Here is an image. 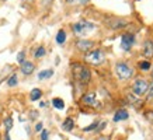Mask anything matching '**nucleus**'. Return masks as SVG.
Returning a JSON list of instances; mask_svg holds the SVG:
<instances>
[{
  "instance_id": "f257e3e1",
  "label": "nucleus",
  "mask_w": 153,
  "mask_h": 140,
  "mask_svg": "<svg viewBox=\"0 0 153 140\" xmlns=\"http://www.w3.org/2000/svg\"><path fill=\"white\" fill-rule=\"evenodd\" d=\"M72 71H73V77L76 81H79L82 84H88L91 80V73L87 67H84L80 63H73L72 65Z\"/></svg>"
},
{
  "instance_id": "f03ea898",
  "label": "nucleus",
  "mask_w": 153,
  "mask_h": 140,
  "mask_svg": "<svg viewBox=\"0 0 153 140\" xmlns=\"http://www.w3.org/2000/svg\"><path fill=\"white\" fill-rule=\"evenodd\" d=\"M104 59H105V55H104L102 51H100V49H93V51L87 52V53L84 55V60L93 66L101 65L102 62H104Z\"/></svg>"
},
{
  "instance_id": "7ed1b4c3",
  "label": "nucleus",
  "mask_w": 153,
  "mask_h": 140,
  "mask_svg": "<svg viewBox=\"0 0 153 140\" xmlns=\"http://www.w3.org/2000/svg\"><path fill=\"white\" fill-rule=\"evenodd\" d=\"M94 29V24L93 23H88V21H79V23L73 24V31L76 35H87L88 32H91Z\"/></svg>"
},
{
  "instance_id": "20e7f679",
  "label": "nucleus",
  "mask_w": 153,
  "mask_h": 140,
  "mask_svg": "<svg viewBox=\"0 0 153 140\" xmlns=\"http://www.w3.org/2000/svg\"><path fill=\"white\" fill-rule=\"evenodd\" d=\"M149 88V83L145 79H136L134 81V85H132V94H135L136 97H142V95H146Z\"/></svg>"
},
{
  "instance_id": "39448f33",
  "label": "nucleus",
  "mask_w": 153,
  "mask_h": 140,
  "mask_svg": "<svg viewBox=\"0 0 153 140\" xmlns=\"http://www.w3.org/2000/svg\"><path fill=\"white\" fill-rule=\"evenodd\" d=\"M115 74L118 76V79H121V80H128L132 77L134 70L131 69L126 63H117L115 65Z\"/></svg>"
},
{
  "instance_id": "423d86ee",
  "label": "nucleus",
  "mask_w": 153,
  "mask_h": 140,
  "mask_svg": "<svg viewBox=\"0 0 153 140\" xmlns=\"http://www.w3.org/2000/svg\"><path fill=\"white\" fill-rule=\"evenodd\" d=\"M82 102L87 107L91 108H100V102L97 101V97H96V93H87L82 97Z\"/></svg>"
},
{
  "instance_id": "0eeeda50",
  "label": "nucleus",
  "mask_w": 153,
  "mask_h": 140,
  "mask_svg": "<svg viewBox=\"0 0 153 140\" xmlns=\"http://www.w3.org/2000/svg\"><path fill=\"white\" fill-rule=\"evenodd\" d=\"M134 42H135V37L132 34H124L121 37V48L124 51H129L132 45H134Z\"/></svg>"
},
{
  "instance_id": "6e6552de",
  "label": "nucleus",
  "mask_w": 153,
  "mask_h": 140,
  "mask_svg": "<svg viewBox=\"0 0 153 140\" xmlns=\"http://www.w3.org/2000/svg\"><path fill=\"white\" fill-rule=\"evenodd\" d=\"M107 24L112 29H121V28H125L128 25V23L122 18H108L107 20Z\"/></svg>"
},
{
  "instance_id": "1a4fd4ad",
  "label": "nucleus",
  "mask_w": 153,
  "mask_h": 140,
  "mask_svg": "<svg viewBox=\"0 0 153 140\" xmlns=\"http://www.w3.org/2000/svg\"><path fill=\"white\" fill-rule=\"evenodd\" d=\"M76 48L79 49V51L82 52H90V51H93V48H94V42L93 41H88V39H82V41H79L77 43H76Z\"/></svg>"
},
{
  "instance_id": "9d476101",
  "label": "nucleus",
  "mask_w": 153,
  "mask_h": 140,
  "mask_svg": "<svg viewBox=\"0 0 153 140\" xmlns=\"http://www.w3.org/2000/svg\"><path fill=\"white\" fill-rule=\"evenodd\" d=\"M34 70H35V66H34L33 62L24 60L23 63H21V71H23V74H25V76L33 74Z\"/></svg>"
},
{
  "instance_id": "9b49d317",
  "label": "nucleus",
  "mask_w": 153,
  "mask_h": 140,
  "mask_svg": "<svg viewBox=\"0 0 153 140\" xmlns=\"http://www.w3.org/2000/svg\"><path fill=\"white\" fill-rule=\"evenodd\" d=\"M145 57H153V42L152 41H146L143 43V49H142Z\"/></svg>"
},
{
  "instance_id": "f8f14e48",
  "label": "nucleus",
  "mask_w": 153,
  "mask_h": 140,
  "mask_svg": "<svg viewBox=\"0 0 153 140\" xmlns=\"http://www.w3.org/2000/svg\"><path fill=\"white\" fill-rule=\"evenodd\" d=\"M128 118H129L128 111H125V109H118V111L115 112V115H114V121L115 122L125 121V119H128Z\"/></svg>"
},
{
  "instance_id": "ddd939ff",
  "label": "nucleus",
  "mask_w": 153,
  "mask_h": 140,
  "mask_svg": "<svg viewBox=\"0 0 153 140\" xmlns=\"http://www.w3.org/2000/svg\"><path fill=\"white\" fill-rule=\"evenodd\" d=\"M128 101H129L134 107H136V108H139V107H142V99H140V97H136L135 94H132V93H129L128 94Z\"/></svg>"
},
{
  "instance_id": "4468645a",
  "label": "nucleus",
  "mask_w": 153,
  "mask_h": 140,
  "mask_svg": "<svg viewBox=\"0 0 153 140\" xmlns=\"http://www.w3.org/2000/svg\"><path fill=\"white\" fill-rule=\"evenodd\" d=\"M73 127H74V121L72 118H66L65 121H63V123H62V129L66 132H70Z\"/></svg>"
},
{
  "instance_id": "2eb2a0df",
  "label": "nucleus",
  "mask_w": 153,
  "mask_h": 140,
  "mask_svg": "<svg viewBox=\"0 0 153 140\" xmlns=\"http://www.w3.org/2000/svg\"><path fill=\"white\" fill-rule=\"evenodd\" d=\"M53 76V70L48 69V70H42L41 73L38 74V80H45V79H49Z\"/></svg>"
},
{
  "instance_id": "dca6fc26",
  "label": "nucleus",
  "mask_w": 153,
  "mask_h": 140,
  "mask_svg": "<svg viewBox=\"0 0 153 140\" xmlns=\"http://www.w3.org/2000/svg\"><path fill=\"white\" fill-rule=\"evenodd\" d=\"M65 41H66V32L63 29H59L58 34H56V42L59 45H62V43H65Z\"/></svg>"
},
{
  "instance_id": "f3484780",
  "label": "nucleus",
  "mask_w": 153,
  "mask_h": 140,
  "mask_svg": "<svg viewBox=\"0 0 153 140\" xmlns=\"http://www.w3.org/2000/svg\"><path fill=\"white\" fill-rule=\"evenodd\" d=\"M42 95V91L39 88H34L33 91H31V94H30V98H31V101H38L39 98H41Z\"/></svg>"
},
{
  "instance_id": "a211bd4d",
  "label": "nucleus",
  "mask_w": 153,
  "mask_h": 140,
  "mask_svg": "<svg viewBox=\"0 0 153 140\" xmlns=\"http://www.w3.org/2000/svg\"><path fill=\"white\" fill-rule=\"evenodd\" d=\"M52 104H53V107H55L56 109H63V108H65V102H63L62 98H53V99H52Z\"/></svg>"
},
{
  "instance_id": "6ab92c4d",
  "label": "nucleus",
  "mask_w": 153,
  "mask_h": 140,
  "mask_svg": "<svg viewBox=\"0 0 153 140\" xmlns=\"http://www.w3.org/2000/svg\"><path fill=\"white\" fill-rule=\"evenodd\" d=\"M45 53H47V52H45V48L39 46V48H37V51L34 52V56H35V59H39V57H42Z\"/></svg>"
},
{
  "instance_id": "aec40b11",
  "label": "nucleus",
  "mask_w": 153,
  "mask_h": 140,
  "mask_svg": "<svg viewBox=\"0 0 153 140\" xmlns=\"http://www.w3.org/2000/svg\"><path fill=\"white\" fill-rule=\"evenodd\" d=\"M17 83H19V79H17V74L10 76L9 81H7V84H9L10 87H14V85H17Z\"/></svg>"
},
{
  "instance_id": "412c9836",
  "label": "nucleus",
  "mask_w": 153,
  "mask_h": 140,
  "mask_svg": "<svg viewBox=\"0 0 153 140\" xmlns=\"http://www.w3.org/2000/svg\"><path fill=\"white\" fill-rule=\"evenodd\" d=\"M4 126H6V132L9 133V132L11 130V127H13V119H11V118H7L4 121Z\"/></svg>"
},
{
  "instance_id": "4be33fe9",
  "label": "nucleus",
  "mask_w": 153,
  "mask_h": 140,
  "mask_svg": "<svg viewBox=\"0 0 153 140\" xmlns=\"http://www.w3.org/2000/svg\"><path fill=\"white\" fill-rule=\"evenodd\" d=\"M139 67L142 70H145V71H146V70H149L150 67H152V66H150V63H149V62L145 60V62H140V63H139Z\"/></svg>"
},
{
  "instance_id": "5701e85b",
  "label": "nucleus",
  "mask_w": 153,
  "mask_h": 140,
  "mask_svg": "<svg viewBox=\"0 0 153 140\" xmlns=\"http://www.w3.org/2000/svg\"><path fill=\"white\" fill-rule=\"evenodd\" d=\"M146 95H148V99H153V83L149 84V88H148Z\"/></svg>"
},
{
  "instance_id": "b1692460",
  "label": "nucleus",
  "mask_w": 153,
  "mask_h": 140,
  "mask_svg": "<svg viewBox=\"0 0 153 140\" xmlns=\"http://www.w3.org/2000/svg\"><path fill=\"white\" fill-rule=\"evenodd\" d=\"M24 59H25V52L24 51L19 52V55H17V62H19V63H23Z\"/></svg>"
},
{
  "instance_id": "393cba45",
  "label": "nucleus",
  "mask_w": 153,
  "mask_h": 140,
  "mask_svg": "<svg viewBox=\"0 0 153 140\" xmlns=\"http://www.w3.org/2000/svg\"><path fill=\"white\" fill-rule=\"evenodd\" d=\"M97 125H98V122H94V123H91V125L88 126V127H84L83 130H84V132H90V130H94V129H97Z\"/></svg>"
},
{
  "instance_id": "a878e982",
  "label": "nucleus",
  "mask_w": 153,
  "mask_h": 140,
  "mask_svg": "<svg viewBox=\"0 0 153 140\" xmlns=\"http://www.w3.org/2000/svg\"><path fill=\"white\" fill-rule=\"evenodd\" d=\"M41 140H48V130H42V133H41Z\"/></svg>"
},
{
  "instance_id": "bb28decb",
  "label": "nucleus",
  "mask_w": 153,
  "mask_h": 140,
  "mask_svg": "<svg viewBox=\"0 0 153 140\" xmlns=\"http://www.w3.org/2000/svg\"><path fill=\"white\" fill-rule=\"evenodd\" d=\"M74 3H77V4H87L90 0H73Z\"/></svg>"
},
{
  "instance_id": "cd10ccee",
  "label": "nucleus",
  "mask_w": 153,
  "mask_h": 140,
  "mask_svg": "<svg viewBox=\"0 0 153 140\" xmlns=\"http://www.w3.org/2000/svg\"><path fill=\"white\" fill-rule=\"evenodd\" d=\"M146 118H148L149 122H152L153 123V112H148V113H146Z\"/></svg>"
},
{
  "instance_id": "c85d7f7f",
  "label": "nucleus",
  "mask_w": 153,
  "mask_h": 140,
  "mask_svg": "<svg viewBox=\"0 0 153 140\" xmlns=\"http://www.w3.org/2000/svg\"><path fill=\"white\" fill-rule=\"evenodd\" d=\"M42 3H44V6H49L52 3V0H42Z\"/></svg>"
},
{
  "instance_id": "c756f323",
  "label": "nucleus",
  "mask_w": 153,
  "mask_h": 140,
  "mask_svg": "<svg viewBox=\"0 0 153 140\" xmlns=\"http://www.w3.org/2000/svg\"><path fill=\"white\" fill-rule=\"evenodd\" d=\"M35 129H37V130H38V132L41 130V129H42V123H38V125H37V126H35Z\"/></svg>"
},
{
  "instance_id": "7c9ffc66",
  "label": "nucleus",
  "mask_w": 153,
  "mask_h": 140,
  "mask_svg": "<svg viewBox=\"0 0 153 140\" xmlns=\"http://www.w3.org/2000/svg\"><path fill=\"white\" fill-rule=\"evenodd\" d=\"M152 79H153V67H152Z\"/></svg>"
}]
</instances>
